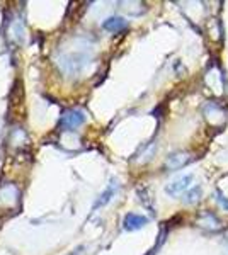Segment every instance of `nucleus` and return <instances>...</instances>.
Wrapping results in <instances>:
<instances>
[{"label": "nucleus", "mask_w": 228, "mask_h": 255, "mask_svg": "<svg viewBox=\"0 0 228 255\" xmlns=\"http://www.w3.org/2000/svg\"><path fill=\"white\" fill-rule=\"evenodd\" d=\"M223 245H225V250H227V254H228V237H225V240H223Z\"/></svg>", "instance_id": "obj_10"}, {"label": "nucleus", "mask_w": 228, "mask_h": 255, "mask_svg": "<svg viewBox=\"0 0 228 255\" xmlns=\"http://www.w3.org/2000/svg\"><path fill=\"white\" fill-rule=\"evenodd\" d=\"M80 250L82 249H78V250H75V254H70V255H80Z\"/></svg>", "instance_id": "obj_11"}, {"label": "nucleus", "mask_w": 228, "mask_h": 255, "mask_svg": "<svg viewBox=\"0 0 228 255\" xmlns=\"http://www.w3.org/2000/svg\"><path fill=\"white\" fill-rule=\"evenodd\" d=\"M191 162V155L186 153V151H176V153H171L165 160V168L169 170H179V168L186 167Z\"/></svg>", "instance_id": "obj_3"}, {"label": "nucleus", "mask_w": 228, "mask_h": 255, "mask_svg": "<svg viewBox=\"0 0 228 255\" xmlns=\"http://www.w3.org/2000/svg\"><path fill=\"white\" fill-rule=\"evenodd\" d=\"M148 223V218L142 216V215H135V213H130V215L124 216L123 220V228L126 232H135V230L143 228L145 225Z\"/></svg>", "instance_id": "obj_5"}, {"label": "nucleus", "mask_w": 228, "mask_h": 255, "mask_svg": "<svg viewBox=\"0 0 228 255\" xmlns=\"http://www.w3.org/2000/svg\"><path fill=\"white\" fill-rule=\"evenodd\" d=\"M118 189H119V184L116 182V180H111V184H109V187L106 189L104 192L101 194V197L97 199V203L94 204V209H97L99 206H106L107 203H109L111 199L114 197V194L118 192Z\"/></svg>", "instance_id": "obj_7"}, {"label": "nucleus", "mask_w": 228, "mask_h": 255, "mask_svg": "<svg viewBox=\"0 0 228 255\" xmlns=\"http://www.w3.org/2000/svg\"><path fill=\"white\" fill-rule=\"evenodd\" d=\"M85 121V116L82 111H77V109H70V111H65L60 118V128L63 131H72V129H77L78 126H82Z\"/></svg>", "instance_id": "obj_1"}, {"label": "nucleus", "mask_w": 228, "mask_h": 255, "mask_svg": "<svg viewBox=\"0 0 228 255\" xmlns=\"http://www.w3.org/2000/svg\"><path fill=\"white\" fill-rule=\"evenodd\" d=\"M102 27H104L106 31H109V32H121V31H124L128 27V22L123 17L114 15V17H107L104 22H102Z\"/></svg>", "instance_id": "obj_6"}, {"label": "nucleus", "mask_w": 228, "mask_h": 255, "mask_svg": "<svg viewBox=\"0 0 228 255\" xmlns=\"http://www.w3.org/2000/svg\"><path fill=\"white\" fill-rule=\"evenodd\" d=\"M201 194H203L201 187L200 186H194V187H191L188 192H184V197H182V201H184V204H194V203H198V201L201 199Z\"/></svg>", "instance_id": "obj_8"}, {"label": "nucleus", "mask_w": 228, "mask_h": 255, "mask_svg": "<svg viewBox=\"0 0 228 255\" xmlns=\"http://www.w3.org/2000/svg\"><path fill=\"white\" fill-rule=\"evenodd\" d=\"M198 225L205 230H210V232H220V230H222V221H220L218 216H215L211 211L201 213L200 218H198Z\"/></svg>", "instance_id": "obj_4"}, {"label": "nucleus", "mask_w": 228, "mask_h": 255, "mask_svg": "<svg viewBox=\"0 0 228 255\" xmlns=\"http://www.w3.org/2000/svg\"><path fill=\"white\" fill-rule=\"evenodd\" d=\"M215 196H217L215 199H217V203L220 204V206H222L223 209H227V211H228V197H227L225 194H223V192L220 191V189H217V191H215Z\"/></svg>", "instance_id": "obj_9"}, {"label": "nucleus", "mask_w": 228, "mask_h": 255, "mask_svg": "<svg viewBox=\"0 0 228 255\" xmlns=\"http://www.w3.org/2000/svg\"><path fill=\"white\" fill-rule=\"evenodd\" d=\"M193 179H194L193 174L182 175V177H179V179L169 182L167 186H165V192H167L171 197L179 196V194H182V192H188L191 189V184H193Z\"/></svg>", "instance_id": "obj_2"}]
</instances>
